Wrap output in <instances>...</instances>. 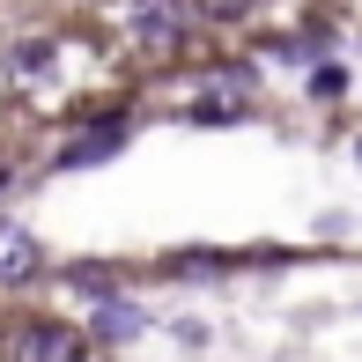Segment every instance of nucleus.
Wrapping results in <instances>:
<instances>
[{"instance_id":"obj_1","label":"nucleus","mask_w":362,"mask_h":362,"mask_svg":"<svg viewBox=\"0 0 362 362\" xmlns=\"http://www.w3.org/2000/svg\"><path fill=\"white\" fill-rule=\"evenodd\" d=\"M15 362H81V333L59 318H30L15 325Z\"/></svg>"},{"instance_id":"obj_7","label":"nucleus","mask_w":362,"mask_h":362,"mask_svg":"<svg viewBox=\"0 0 362 362\" xmlns=\"http://www.w3.org/2000/svg\"><path fill=\"white\" fill-rule=\"evenodd\" d=\"M52 59H59V45H15V52H8V67H15V74H45Z\"/></svg>"},{"instance_id":"obj_2","label":"nucleus","mask_w":362,"mask_h":362,"mask_svg":"<svg viewBox=\"0 0 362 362\" xmlns=\"http://www.w3.org/2000/svg\"><path fill=\"white\" fill-rule=\"evenodd\" d=\"M37 274H45V244L30 237L23 222L0 215V288H23V281H37Z\"/></svg>"},{"instance_id":"obj_6","label":"nucleus","mask_w":362,"mask_h":362,"mask_svg":"<svg viewBox=\"0 0 362 362\" xmlns=\"http://www.w3.org/2000/svg\"><path fill=\"white\" fill-rule=\"evenodd\" d=\"M207 96H222V111L244 104V96H252V67H215L207 74Z\"/></svg>"},{"instance_id":"obj_8","label":"nucleus","mask_w":362,"mask_h":362,"mask_svg":"<svg viewBox=\"0 0 362 362\" xmlns=\"http://www.w3.org/2000/svg\"><path fill=\"white\" fill-rule=\"evenodd\" d=\"M325 37H281V59H318Z\"/></svg>"},{"instance_id":"obj_3","label":"nucleus","mask_w":362,"mask_h":362,"mask_svg":"<svg viewBox=\"0 0 362 362\" xmlns=\"http://www.w3.org/2000/svg\"><path fill=\"white\" fill-rule=\"evenodd\" d=\"M185 23L192 15H177V8H126V30H134L148 52H170V45L185 37Z\"/></svg>"},{"instance_id":"obj_5","label":"nucleus","mask_w":362,"mask_h":362,"mask_svg":"<svg viewBox=\"0 0 362 362\" xmlns=\"http://www.w3.org/2000/svg\"><path fill=\"white\" fill-rule=\"evenodd\" d=\"M96 333L104 340H134L141 333V303H104L96 310Z\"/></svg>"},{"instance_id":"obj_4","label":"nucleus","mask_w":362,"mask_h":362,"mask_svg":"<svg viewBox=\"0 0 362 362\" xmlns=\"http://www.w3.org/2000/svg\"><path fill=\"white\" fill-rule=\"evenodd\" d=\"M119 141H126V126L111 119V126H96L89 141H74V148H67V156H59V163H74V170H81V163H104V156H111V148H119Z\"/></svg>"}]
</instances>
